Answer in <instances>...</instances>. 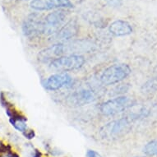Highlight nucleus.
I'll list each match as a JSON object with an SVG mask.
<instances>
[{"instance_id": "9b49d317", "label": "nucleus", "mask_w": 157, "mask_h": 157, "mask_svg": "<svg viewBox=\"0 0 157 157\" xmlns=\"http://www.w3.org/2000/svg\"><path fill=\"white\" fill-rule=\"evenodd\" d=\"M95 99L96 95L93 90L83 89L72 93L67 97V103L72 106H82L92 103Z\"/></svg>"}, {"instance_id": "9d476101", "label": "nucleus", "mask_w": 157, "mask_h": 157, "mask_svg": "<svg viewBox=\"0 0 157 157\" xmlns=\"http://www.w3.org/2000/svg\"><path fill=\"white\" fill-rule=\"evenodd\" d=\"M64 55H66V48L64 42H61L41 50L38 54V59L42 63H50L53 60Z\"/></svg>"}, {"instance_id": "f3484780", "label": "nucleus", "mask_w": 157, "mask_h": 157, "mask_svg": "<svg viewBox=\"0 0 157 157\" xmlns=\"http://www.w3.org/2000/svg\"><path fill=\"white\" fill-rule=\"evenodd\" d=\"M105 2L111 8H119L123 4L122 0H105Z\"/></svg>"}, {"instance_id": "0eeeda50", "label": "nucleus", "mask_w": 157, "mask_h": 157, "mask_svg": "<svg viewBox=\"0 0 157 157\" xmlns=\"http://www.w3.org/2000/svg\"><path fill=\"white\" fill-rule=\"evenodd\" d=\"M72 83V77L66 72L56 73L43 81L42 85L47 90L55 91L63 87H67Z\"/></svg>"}, {"instance_id": "2eb2a0df", "label": "nucleus", "mask_w": 157, "mask_h": 157, "mask_svg": "<svg viewBox=\"0 0 157 157\" xmlns=\"http://www.w3.org/2000/svg\"><path fill=\"white\" fill-rule=\"evenodd\" d=\"M143 92L144 93H151L155 92L157 90V80H150L143 86Z\"/></svg>"}, {"instance_id": "6ab92c4d", "label": "nucleus", "mask_w": 157, "mask_h": 157, "mask_svg": "<svg viewBox=\"0 0 157 157\" xmlns=\"http://www.w3.org/2000/svg\"><path fill=\"white\" fill-rule=\"evenodd\" d=\"M86 157H102L100 153L95 151L94 150H88L86 153Z\"/></svg>"}, {"instance_id": "6e6552de", "label": "nucleus", "mask_w": 157, "mask_h": 157, "mask_svg": "<svg viewBox=\"0 0 157 157\" xmlns=\"http://www.w3.org/2000/svg\"><path fill=\"white\" fill-rule=\"evenodd\" d=\"M30 6L36 11L65 9L74 7L71 0H31Z\"/></svg>"}, {"instance_id": "20e7f679", "label": "nucleus", "mask_w": 157, "mask_h": 157, "mask_svg": "<svg viewBox=\"0 0 157 157\" xmlns=\"http://www.w3.org/2000/svg\"><path fill=\"white\" fill-rule=\"evenodd\" d=\"M85 63V58L81 54H70L59 57L49 63L52 69L59 72H68L79 69Z\"/></svg>"}, {"instance_id": "f257e3e1", "label": "nucleus", "mask_w": 157, "mask_h": 157, "mask_svg": "<svg viewBox=\"0 0 157 157\" xmlns=\"http://www.w3.org/2000/svg\"><path fill=\"white\" fill-rule=\"evenodd\" d=\"M134 117H124L108 123L101 128L100 134L105 139H114L126 134L130 130Z\"/></svg>"}, {"instance_id": "a211bd4d", "label": "nucleus", "mask_w": 157, "mask_h": 157, "mask_svg": "<svg viewBox=\"0 0 157 157\" xmlns=\"http://www.w3.org/2000/svg\"><path fill=\"white\" fill-rule=\"evenodd\" d=\"M23 135L25 136V137H26V138H27V139H29V140H31L35 137V136H36V133H35V131H34V130H32V129H29V130L28 129H26V131L23 132Z\"/></svg>"}, {"instance_id": "f8f14e48", "label": "nucleus", "mask_w": 157, "mask_h": 157, "mask_svg": "<svg viewBox=\"0 0 157 157\" xmlns=\"http://www.w3.org/2000/svg\"><path fill=\"white\" fill-rule=\"evenodd\" d=\"M109 31L115 36H125L132 33V27L128 21L116 20L109 25Z\"/></svg>"}, {"instance_id": "39448f33", "label": "nucleus", "mask_w": 157, "mask_h": 157, "mask_svg": "<svg viewBox=\"0 0 157 157\" xmlns=\"http://www.w3.org/2000/svg\"><path fill=\"white\" fill-rule=\"evenodd\" d=\"M67 12L64 9H55L44 17V34L53 36L66 22Z\"/></svg>"}, {"instance_id": "1a4fd4ad", "label": "nucleus", "mask_w": 157, "mask_h": 157, "mask_svg": "<svg viewBox=\"0 0 157 157\" xmlns=\"http://www.w3.org/2000/svg\"><path fill=\"white\" fill-rule=\"evenodd\" d=\"M79 32V25L76 20H70L64 24L56 33L52 36V40H56L59 43L69 40L77 36Z\"/></svg>"}, {"instance_id": "4468645a", "label": "nucleus", "mask_w": 157, "mask_h": 157, "mask_svg": "<svg viewBox=\"0 0 157 157\" xmlns=\"http://www.w3.org/2000/svg\"><path fill=\"white\" fill-rule=\"evenodd\" d=\"M143 152L150 156H157V140L148 142L143 148Z\"/></svg>"}, {"instance_id": "ddd939ff", "label": "nucleus", "mask_w": 157, "mask_h": 157, "mask_svg": "<svg viewBox=\"0 0 157 157\" xmlns=\"http://www.w3.org/2000/svg\"><path fill=\"white\" fill-rule=\"evenodd\" d=\"M26 121H27V119L26 117H24L19 113L17 115L10 118V123L12 124V125L15 128V129H17V131L21 132H24L27 129Z\"/></svg>"}, {"instance_id": "f03ea898", "label": "nucleus", "mask_w": 157, "mask_h": 157, "mask_svg": "<svg viewBox=\"0 0 157 157\" xmlns=\"http://www.w3.org/2000/svg\"><path fill=\"white\" fill-rule=\"evenodd\" d=\"M130 73L131 68L128 64H113L104 70L101 75L100 80L103 85H114L126 79Z\"/></svg>"}, {"instance_id": "423d86ee", "label": "nucleus", "mask_w": 157, "mask_h": 157, "mask_svg": "<svg viewBox=\"0 0 157 157\" xmlns=\"http://www.w3.org/2000/svg\"><path fill=\"white\" fill-rule=\"evenodd\" d=\"M22 32L26 37H36L44 34V17L39 13H31L24 20Z\"/></svg>"}, {"instance_id": "dca6fc26", "label": "nucleus", "mask_w": 157, "mask_h": 157, "mask_svg": "<svg viewBox=\"0 0 157 157\" xmlns=\"http://www.w3.org/2000/svg\"><path fill=\"white\" fill-rule=\"evenodd\" d=\"M129 89V86L128 84H125V85H119L118 86H116L113 90H111V95H120L122 93H126Z\"/></svg>"}, {"instance_id": "7ed1b4c3", "label": "nucleus", "mask_w": 157, "mask_h": 157, "mask_svg": "<svg viewBox=\"0 0 157 157\" xmlns=\"http://www.w3.org/2000/svg\"><path fill=\"white\" fill-rule=\"evenodd\" d=\"M135 101L128 96L120 95L101 104L100 109L105 116H113L122 113L135 105Z\"/></svg>"}]
</instances>
